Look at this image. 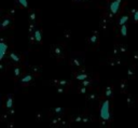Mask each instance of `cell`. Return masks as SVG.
Segmentation results:
<instances>
[{
  "instance_id": "1",
  "label": "cell",
  "mask_w": 138,
  "mask_h": 128,
  "mask_svg": "<svg viewBox=\"0 0 138 128\" xmlns=\"http://www.w3.org/2000/svg\"><path fill=\"white\" fill-rule=\"evenodd\" d=\"M51 55L56 59V60H63L66 56V48L64 44L61 43H55L51 46Z\"/></svg>"
},
{
  "instance_id": "2",
  "label": "cell",
  "mask_w": 138,
  "mask_h": 128,
  "mask_svg": "<svg viewBox=\"0 0 138 128\" xmlns=\"http://www.w3.org/2000/svg\"><path fill=\"white\" fill-rule=\"evenodd\" d=\"M100 119L103 120H111V112H110V99L105 98L100 103Z\"/></svg>"
},
{
  "instance_id": "3",
  "label": "cell",
  "mask_w": 138,
  "mask_h": 128,
  "mask_svg": "<svg viewBox=\"0 0 138 128\" xmlns=\"http://www.w3.org/2000/svg\"><path fill=\"white\" fill-rule=\"evenodd\" d=\"M70 66L75 69H82L84 65V54L83 53H74L69 58Z\"/></svg>"
},
{
  "instance_id": "4",
  "label": "cell",
  "mask_w": 138,
  "mask_h": 128,
  "mask_svg": "<svg viewBox=\"0 0 138 128\" xmlns=\"http://www.w3.org/2000/svg\"><path fill=\"white\" fill-rule=\"evenodd\" d=\"M98 44H99V33L98 31L94 30L92 31L91 35L88 39V47L90 49H95L98 47Z\"/></svg>"
},
{
  "instance_id": "5",
  "label": "cell",
  "mask_w": 138,
  "mask_h": 128,
  "mask_svg": "<svg viewBox=\"0 0 138 128\" xmlns=\"http://www.w3.org/2000/svg\"><path fill=\"white\" fill-rule=\"evenodd\" d=\"M13 27V18L11 15L6 14V15H3L1 17V20H0V29L1 30H5L9 29V28Z\"/></svg>"
},
{
  "instance_id": "6",
  "label": "cell",
  "mask_w": 138,
  "mask_h": 128,
  "mask_svg": "<svg viewBox=\"0 0 138 128\" xmlns=\"http://www.w3.org/2000/svg\"><path fill=\"white\" fill-rule=\"evenodd\" d=\"M11 70H12V76L14 80H17L18 77L25 74V68L24 66H21L19 63H16L15 66H11Z\"/></svg>"
},
{
  "instance_id": "7",
  "label": "cell",
  "mask_w": 138,
  "mask_h": 128,
  "mask_svg": "<svg viewBox=\"0 0 138 128\" xmlns=\"http://www.w3.org/2000/svg\"><path fill=\"white\" fill-rule=\"evenodd\" d=\"M34 76H36L34 73H25L21 79V83L23 86H29V85L32 84V80H34Z\"/></svg>"
},
{
  "instance_id": "8",
  "label": "cell",
  "mask_w": 138,
  "mask_h": 128,
  "mask_svg": "<svg viewBox=\"0 0 138 128\" xmlns=\"http://www.w3.org/2000/svg\"><path fill=\"white\" fill-rule=\"evenodd\" d=\"M72 75H74V77L78 81L86 80V79H89V77L91 76L88 72H84L83 70H80V69H78V71H74V72H72Z\"/></svg>"
},
{
  "instance_id": "9",
  "label": "cell",
  "mask_w": 138,
  "mask_h": 128,
  "mask_svg": "<svg viewBox=\"0 0 138 128\" xmlns=\"http://www.w3.org/2000/svg\"><path fill=\"white\" fill-rule=\"evenodd\" d=\"M8 48H9V44L6 43L4 38H1V40H0V59L1 60L4 59V55L8 52Z\"/></svg>"
},
{
  "instance_id": "10",
  "label": "cell",
  "mask_w": 138,
  "mask_h": 128,
  "mask_svg": "<svg viewBox=\"0 0 138 128\" xmlns=\"http://www.w3.org/2000/svg\"><path fill=\"white\" fill-rule=\"evenodd\" d=\"M121 1L122 0H112V1L110 2V4H109V10H110L114 15L119 12L120 10V6H121Z\"/></svg>"
},
{
  "instance_id": "11",
  "label": "cell",
  "mask_w": 138,
  "mask_h": 128,
  "mask_svg": "<svg viewBox=\"0 0 138 128\" xmlns=\"http://www.w3.org/2000/svg\"><path fill=\"white\" fill-rule=\"evenodd\" d=\"M8 58L10 61L15 62V63H19L22 61V56L19 54H17L16 52H10L8 54Z\"/></svg>"
},
{
  "instance_id": "12",
  "label": "cell",
  "mask_w": 138,
  "mask_h": 128,
  "mask_svg": "<svg viewBox=\"0 0 138 128\" xmlns=\"http://www.w3.org/2000/svg\"><path fill=\"white\" fill-rule=\"evenodd\" d=\"M104 97L108 98V99H111L113 98V85L112 84H109L104 88Z\"/></svg>"
},
{
  "instance_id": "13",
  "label": "cell",
  "mask_w": 138,
  "mask_h": 128,
  "mask_svg": "<svg viewBox=\"0 0 138 128\" xmlns=\"http://www.w3.org/2000/svg\"><path fill=\"white\" fill-rule=\"evenodd\" d=\"M53 85H57V86H64V87H67L69 88L71 86L72 82L68 81V80H53L52 81Z\"/></svg>"
},
{
  "instance_id": "14",
  "label": "cell",
  "mask_w": 138,
  "mask_h": 128,
  "mask_svg": "<svg viewBox=\"0 0 138 128\" xmlns=\"http://www.w3.org/2000/svg\"><path fill=\"white\" fill-rule=\"evenodd\" d=\"M109 25H110V20H109L105 15L100 17V22H99V26L100 28L103 29L104 31H107L108 28H109Z\"/></svg>"
},
{
  "instance_id": "15",
  "label": "cell",
  "mask_w": 138,
  "mask_h": 128,
  "mask_svg": "<svg viewBox=\"0 0 138 128\" xmlns=\"http://www.w3.org/2000/svg\"><path fill=\"white\" fill-rule=\"evenodd\" d=\"M28 19H29V22L38 23V19H39L38 11H36V10H29V14H28Z\"/></svg>"
},
{
  "instance_id": "16",
  "label": "cell",
  "mask_w": 138,
  "mask_h": 128,
  "mask_svg": "<svg viewBox=\"0 0 138 128\" xmlns=\"http://www.w3.org/2000/svg\"><path fill=\"white\" fill-rule=\"evenodd\" d=\"M126 101H127V105L129 108H134V106H136L138 103V99L133 95H128L126 98Z\"/></svg>"
},
{
  "instance_id": "17",
  "label": "cell",
  "mask_w": 138,
  "mask_h": 128,
  "mask_svg": "<svg viewBox=\"0 0 138 128\" xmlns=\"http://www.w3.org/2000/svg\"><path fill=\"white\" fill-rule=\"evenodd\" d=\"M63 115H54L52 120H51V126L53 127H61V123L63 120Z\"/></svg>"
},
{
  "instance_id": "18",
  "label": "cell",
  "mask_w": 138,
  "mask_h": 128,
  "mask_svg": "<svg viewBox=\"0 0 138 128\" xmlns=\"http://www.w3.org/2000/svg\"><path fill=\"white\" fill-rule=\"evenodd\" d=\"M108 63L112 67H115L118 65H121V60L119 59V56H112V57L108 59Z\"/></svg>"
},
{
  "instance_id": "19",
  "label": "cell",
  "mask_w": 138,
  "mask_h": 128,
  "mask_svg": "<svg viewBox=\"0 0 138 128\" xmlns=\"http://www.w3.org/2000/svg\"><path fill=\"white\" fill-rule=\"evenodd\" d=\"M86 98H88V101L92 103V102H95L98 100V95L96 91H90V93H88Z\"/></svg>"
},
{
  "instance_id": "20",
  "label": "cell",
  "mask_w": 138,
  "mask_h": 128,
  "mask_svg": "<svg viewBox=\"0 0 138 128\" xmlns=\"http://www.w3.org/2000/svg\"><path fill=\"white\" fill-rule=\"evenodd\" d=\"M4 103H5V108L10 110L13 108V95H8L5 97V100H4Z\"/></svg>"
},
{
  "instance_id": "21",
  "label": "cell",
  "mask_w": 138,
  "mask_h": 128,
  "mask_svg": "<svg viewBox=\"0 0 138 128\" xmlns=\"http://www.w3.org/2000/svg\"><path fill=\"white\" fill-rule=\"evenodd\" d=\"M34 34H35V37H36V40H37V43H41L42 42V32H41V28L38 27V28H36L35 31H34Z\"/></svg>"
},
{
  "instance_id": "22",
  "label": "cell",
  "mask_w": 138,
  "mask_h": 128,
  "mask_svg": "<svg viewBox=\"0 0 138 128\" xmlns=\"http://www.w3.org/2000/svg\"><path fill=\"white\" fill-rule=\"evenodd\" d=\"M29 70L36 76H39L42 71V68H41V66H29Z\"/></svg>"
},
{
  "instance_id": "23",
  "label": "cell",
  "mask_w": 138,
  "mask_h": 128,
  "mask_svg": "<svg viewBox=\"0 0 138 128\" xmlns=\"http://www.w3.org/2000/svg\"><path fill=\"white\" fill-rule=\"evenodd\" d=\"M127 75H128V77H129L130 80L135 79L136 75H137V70H136V67H134V66L129 67V68H128V70H127Z\"/></svg>"
},
{
  "instance_id": "24",
  "label": "cell",
  "mask_w": 138,
  "mask_h": 128,
  "mask_svg": "<svg viewBox=\"0 0 138 128\" xmlns=\"http://www.w3.org/2000/svg\"><path fill=\"white\" fill-rule=\"evenodd\" d=\"M127 88H128L127 81H126V80H122V81L120 82V90H121V93L126 94V93H127Z\"/></svg>"
},
{
  "instance_id": "25",
  "label": "cell",
  "mask_w": 138,
  "mask_h": 128,
  "mask_svg": "<svg viewBox=\"0 0 138 128\" xmlns=\"http://www.w3.org/2000/svg\"><path fill=\"white\" fill-rule=\"evenodd\" d=\"M53 115H63L65 113V109L64 108H55V109H51L50 111Z\"/></svg>"
},
{
  "instance_id": "26",
  "label": "cell",
  "mask_w": 138,
  "mask_h": 128,
  "mask_svg": "<svg viewBox=\"0 0 138 128\" xmlns=\"http://www.w3.org/2000/svg\"><path fill=\"white\" fill-rule=\"evenodd\" d=\"M81 84L84 85V86H86V87H91V86H93V84H94V79H92V77L90 76L89 79L81 81Z\"/></svg>"
},
{
  "instance_id": "27",
  "label": "cell",
  "mask_w": 138,
  "mask_h": 128,
  "mask_svg": "<svg viewBox=\"0 0 138 128\" xmlns=\"http://www.w3.org/2000/svg\"><path fill=\"white\" fill-rule=\"evenodd\" d=\"M115 44L118 45V47H119V49H120L121 54H122V53H127L128 47H127L126 44H124V43H115Z\"/></svg>"
},
{
  "instance_id": "28",
  "label": "cell",
  "mask_w": 138,
  "mask_h": 128,
  "mask_svg": "<svg viewBox=\"0 0 138 128\" xmlns=\"http://www.w3.org/2000/svg\"><path fill=\"white\" fill-rule=\"evenodd\" d=\"M77 90H78L79 94L86 95V93H88V87L84 86V85H82V84H80L79 86H78V88H77Z\"/></svg>"
},
{
  "instance_id": "29",
  "label": "cell",
  "mask_w": 138,
  "mask_h": 128,
  "mask_svg": "<svg viewBox=\"0 0 138 128\" xmlns=\"http://www.w3.org/2000/svg\"><path fill=\"white\" fill-rule=\"evenodd\" d=\"M16 4L19 8H28V1L27 0H15Z\"/></svg>"
},
{
  "instance_id": "30",
  "label": "cell",
  "mask_w": 138,
  "mask_h": 128,
  "mask_svg": "<svg viewBox=\"0 0 138 128\" xmlns=\"http://www.w3.org/2000/svg\"><path fill=\"white\" fill-rule=\"evenodd\" d=\"M127 20H128V15H123L122 17H120V19H119L118 24H119V26H122V25L126 24V22H127Z\"/></svg>"
},
{
  "instance_id": "31",
  "label": "cell",
  "mask_w": 138,
  "mask_h": 128,
  "mask_svg": "<svg viewBox=\"0 0 138 128\" xmlns=\"http://www.w3.org/2000/svg\"><path fill=\"white\" fill-rule=\"evenodd\" d=\"M82 119H83V115L82 114H77V115H74L71 117L72 122H82Z\"/></svg>"
},
{
  "instance_id": "32",
  "label": "cell",
  "mask_w": 138,
  "mask_h": 128,
  "mask_svg": "<svg viewBox=\"0 0 138 128\" xmlns=\"http://www.w3.org/2000/svg\"><path fill=\"white\" fill-rule=\"evenodd\" d=\"M36 26H37V23H32V22H29L28 24V32H34L35 29H36Z\"/></svg>"
},
{
  "instance_id": "33",
  "label": "cell",
  "mask_w": 138,
  "mask_h": 128,
  "mask_svg": "<svg viewBox=\"0 0 138 128\" xmlns=\"http://www.w3.org/2000/svg\"><path fill=\"white\" fill-rule=\"evenodd\" d=\"M120 32H121V34L123 35V37H125V35H126V33H127V27H126V24L120 26Z\"/></svg>"
},
{
  "instance_id": "34",
  "label": "cell",
  "mask_w": 138,
  "mask_h": 128,
  "mask_svg": "<svg viewBox=\"0 0 138 128\" xmlns=\"http://www.w3.org/2000/svg\"><path fill=\"white\" fill-rule=\"evenodd\" d=\"M63 34H64V38H65V39H66V40H69L70 37H71V31L66 29V30H64Z\"/></svg>"
},
{
  "instance_id": "35",
  "label": "cell",
  "mask_w": 138,
  "mask_h": 128,
  "mask_svg": "<svg viewBox=\"0 0 138 128\" xmlns=\"http://www.w3.org/2000/svg\"><path fill=\"white\" fill-rule=\"evenodd\" d=\"M57 91L61 94H65L68 91V88L67 87H64V86H57Z\"/></svg>"
},
{
  "instance_id": "36",
  "label": "cell",
  "mask_w": 138,
  "mask_h": 128,
  "mask_svg": "<svg viewBox=\"0 0 138 128\" xmlns=\"http://www.w3.org/2000/svg\"><path fill=\"white\" fill-rule=\"evenodd\" d=\"M15 13H16V6H12L11 9L8 10V14L11 15V16H14V15H15Z\"/></svg>"
},
{
  "instance_id": "37",
  "label": "cell",
  "mask_w": 138,
  "mask_h": 128,
  "mask_svg": "<svg viewBox=\"0 0 138 128\" xmlns=\"http://www.w3.org/2000/svg\"><path fill=\"white\" fill-rule=\"evenodd\" d=\"M121 54V52H120V49H119V47H118V45L115 44V46H114V48H113V56H119Z\"/></svg>"
},
{
  "instance_id": "38",
  "label": "cell",
  "mask_w": 138,
  "mask_h": 128,
  "mask_svg": "<svg viewBox=\"0 0 138 128\" xmlns=\"http://www.w3.org/2000/svg\"><path fill=\"white\" fill-rule=\"evenodd\" d=\"M10 117V113H5V114H2L1 115V120L2 122H5V120H8V118Z\"/></svg>"
},
{
  "instance_id": "39",
  "label": "cell",
  "mask_w": 138,
  "mask_h": 128,
  "mask_svg": "<svg viewBox=\"0 0 138 128\" xmlns=\"http://www.w3.org/2000/svg\"><path fill=\"white\" fill-rule=\"evenodd\" d=\"M67 126H69V120H65L63 118L62 123H61V127H67Z\"/></svg>"
},
{
  "instance_id": "40",
  "label": "cell",
  "mask_w": 138,
  "mask_h": 128,
  "mask_svg": "<svg viewBox=\"0 0 138 128\" xmlns=\"http://www.w3.org/2000/svg\"><path fill=\"white\" fill-rule=\"evenodd\" d=\"M132 58H133V60H134V61H137V62H138V52H135V53L133 54Z\"/></svg>"
},
{
  "instance_id": "41",
  "label": "cell",
  "mask_w": 138,
  "mask_h": 128,
  "mask_svg": "<svg viewBox=\"0 0 138 128\" xmlns=\"http://www.w3.org/2000/svg\"><path fill=\"white\" fill-rule=\"evenodd\" d=\"M133 17H134V22H138V10L135 12V14L133 15Z\"/></svg>"
},
{
  "instance_id": "42",
  "label": "cell",
  "mask_w": 138,
  "mask_h": 128,
  "mask_svg": "<svg viewBox=\"0 0 138 128\" xmlns=\"http://www.w3.org/2000/svg\"><path fill=\"white\" fill-rule=\"evenodd\" d=\"M41 117H42V113H41V112L37 113V115H36V118H37V120H40Z\"/></svg>"
},
{
  "instance_id": "43",
  "label": "cell",
  "mask_w": 138,
  "mask_h": 128,
  "mask_svg": "<svg viewBox=\"0 0 138 128\" xmlns=\"http://www.w3.org/2000/svg\"><path fill=\"white\" fill-rule=\"evenodd\" d=\"M136 11H137V9H132V10H130V12H129V14H130V15H134Z\"/></svg>"
},
{
  "instance_id": "44",
  "label": "cell",
  "mask_w": 138,
  "mask_h": 128,
  "mask_svg": "<svg viewBox=\"0 0 138 128\" xmlns=\"http://www.w3.org/2000/svg\"><path fill=\"white\" fill-rule=\"evenodd\" d=\"M8 126H9V127H11V128H12V127H13V126H14V124H13V123H10V122H8Z\"/></svg>"
},
{
  "instance_id": "45",
  "label": "cell",
  "mask_w": 138,
  "mask_h": 128,
  "mask_svg": "<svg viewBox=\"0 0 138 128\" xmlns=\"http://www.w3.org/2000/svg\"><path fill=\"white\" fill-rule=\"evenodd\" d=\"M72 2L76 3V2H82V0H72Z\"/></svg>"
}]
</instances>
